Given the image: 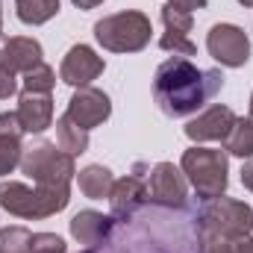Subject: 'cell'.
I'll return each mask as SVG.
<instances>
[{"instance_id": "cell-1", "label": "cell", "mask_w": 253, "mask_h": 253, "mask_svg": "<svg viewBox=\"0 0 253 253\" xmlns=\"http://www.w3.org/2000/svg\"><path fill=\"white\" fill-rule=\"evenodd\" d=\"M224 85L221 71H203L186 56H171L153 74V97L168 118H186L212 100Z\"/></svg>"}, {"instance_id": "cell-2", "label": "cell", "mask_w": 253, "mask_h": 253, "mask_svg": "<svg viewBox=\"0 0 253 253\" xmlns=\"http://www.w3.org/2000/svg\"><path fill=\"white\" fill-rule=\"evenodd\" d=\"M30 180H36V186L53 191H71V180L77 174L74 168V156H68L59 150L53 141H36L27 144L21 153V165H18Z\"/></svg>"}, {"instance_id": "cell-3", "label": "cell", "mask_w": 253, "mask_h": 253, "mask_svg": "<svg viewBox=\"0 0 253 253\" xmlns=\"http://www.w3.org/2000/svg\"><path fill=\"white\" fill-rule=\"evenodd\" d=\"M150 18L144 12H135V9H126V12H115V15H106L94 24V39L100 42L103 50H112V53H138L147 47L150 42Z\"/></svg>"}, {"instance_id": "cell-4", "label": "cell", "mask_w": 253, "mask_h": 253, "mask_svg": "<svg viewBox=\"0 0 253 253\" xmlns=\"http://www.w3.org/2000/svg\"><path fill=\"white\" fill-rule=\"evenodd\" d=\"M68 200H71V191H53L42 186L30 189L27 183H18V180L0 183V206L9 215L27 218V221H42V218L62 212Z\"/></svg>"}, {"instance_id": "cell-5", "label": "cell", "mask_w": 253, "mask_h": 253, "mask_svg": "<svg viewBox=\"0 0 253 253\" xmlns=\"http://www.w3.org/2000/svg\"><path fill=\"white\" fill-rule=\"evenodd\" d=\"M197 227H200V233H212V236H221L227 242H239V239L251 236L253 209L242 200L221 194V197L203 200V206L197 212Z\"/></svg>"}, {"instance_id": "cell-6", "label": "cell", "mask_w": 253, "mask_h": 253, "mask_svg": "<svg viewBox=\"0 0 253 253\" xmlns=\"http://www.w3.org/2000/svg\"><path fill=\"white\" fill-rule=\"evenodd\" d=\"M186 180L197 191L200 200L221 197L227 191V150H212V147H191L183 153L180 162Z\"/></svg>"}, {"instance_id": "cell-7", "label": "cell", "mask_w": 253, "mask_h": 253, "mask_svg": "<svg viewBox=\"0 0 253 253\" xmlns=\"http://www.w3.org/2000/svg\"><path fill=\"white\" fill-rule=\"evenodd\" d=\"M147 203L180 212L189 203V180L183 174V168H177L174 162H159L150 168L147 177Z\"/></svg>"}, {"instance_id": "cell-8", "label": "cell", "mask_w": 253, "mask_h": 253, "mask_svg": "<svg viewBox=\"0 0 253 253\" xmlns=\"http://www.w3.org/2000/svg\"><path fill=\"white\" fill-rule=\"evenodd\" d=\"M209 56L227 68H242L251 59V39L236 24H215L206 36Z\"/></svg>"}, {"instance_id": "cell-9", "label": "cell", "mask_w": 253, "mask_h": 253, "mask_svg": "<svg viewBox=\"0 0 253 253\" xmlns=\"http://www.w3.org/2000/svg\"><path fill=\"white\" fill-rule=\"evenodd\" d=\"M74 124H80L83 129H94L100 126L109 115H112V103L109 94L91 85H83L74 91V97L68 100V112H65Z\"/></svg>"}, {"instance_id": "cell-10", "label": "cell", "mask_w": 253, "mask_h": 253, "mask_svg": "<svg viewBox=\"0 0 253 253\" xmlns=\"http://www.w3.org/2000/svg\"><path fill=\"white\" fill-rule=\"evenodd\" d=\"M103 56H97L88 44H74L62 59V68H59V80L74 85V88H83L88 85L91 80H97L103 74Z\"/></svg>"}, {"instance_id": "cell-11", "label": "cell", "mask_w": 253, "mask_h": 253, "mask_svg": "<svg viewBox=\"0 0 253 253\" xmlns=\"http://www.w3.org/2000/svg\"><path fill=\"white\" fill-rule=\"evenodd\" d=\"M233 124H236V112L230 106L215 103L186 124V135L191 141H224L230 135Z\"/></svg>"}, {"instance_id": "cell-12", "label": "cell", "mask_w": 253, "mask_h": 253, "mask_svg": "<svg viewBox=\"0 0 253 253\" xmlns=\"http://www.w3.org/2000/svg\"><path fill=\"white\" fill-rule=\"evenodd\" d=\"M42 62V44L30 36H0V65L12 74H27Z\"/></svg>"}, {"instance_id": "cell-13", "label": "cell", "mask_w": 253, "mask_h": 253, "mask_svg": "<svg viewBox=\"0 0 253 253\" xmlns=\"http://www.w3.org/2000/svg\"><path fill=\"white\" fill-rule=\"evenodd\" d=\"M147 203V183L141 174H129L124 180H115V186L109 191V206H112V218L129 221L141 206Z\"/></svg>"}, {"instance_id": "cell-14", "label": "cell", "mask_w": 253, "mask_h": 253, "mask_svg": "<svg viewBox=\"0 0 253 253\" xmlns=\"http://www.w3.org/2000/svg\"><path fill=\"white\" fill-rule=\"evenodd\" d=\"M115 218L94 212V209H83L71 218V236L83 245V248H100L109 236H112Z\"/></svg>"}, {"instance_id": "cell-15", "label": "cell", "mask_w": 253, "mask_h": 253, "mask_svg": "<svg viewBox=\"0 0 253 253\" xmlns=\"http://www.w3.org/2000/svg\"><path fill=\"white\" fill-rule=\"evenodd\" d=\"M18 118L27 132H44L53 124V97L44 91H21L18 97Z\"/></svg>"}, {"instance_id": "cell-16", "label": "cell", "mask_w": 253, "mask_h": 253, "mask_svg": "<svg viewBox=\"0 0 253 253\" xmlns=\"http://www.w3.org/2000/svg\"><path fill=\"white\" fill-rule=\"evenodd\" d=\"M24 126L18 112H0V177L12 174L21 165V153H24Z\"/></svg>"}, {"instance_id": "cell-17", "label": "cell", "mask_w": 253, "mask_h": 253, "mask_svg": "<svg viewBox=\"0 0 253 253\" xmlns=\"http://www.w3.org/2000/svg\"><path fill=\"white\" fill-rule=\"evenodd\" d=\"M77 183H80V191L88 200H103V197H109V191L115 186V177L103 165H88L77 174Z\"/></svg>"}, {"instance_id": "cell-18", "label": "cell", "mask_w": 253, "mask_h": 253, "mask_svg": "<svg viewBox=\"0 0 253 253\" xmlns=\"http://www.w3.org/2000/svg\"><path fill=\"white\" fill-rule=\"evenodd\" d=\"M56 141H59V150H65L68 156H80L88 150V129H83L68 115H62L56 118Z\"/></svg>"}, {"instance_id": "cell-19", "label": "cell", "mask_w": 253, "mask_h": 253, "mask_svg": "<svg viewBox=\"0 0 253 253\" xmlns=\"http://www.w3.org/2000/svg\"><path fill=\"white\" fill-rule=\"evenodd\" d=\"M224 150L242 159L253 156V118H236V124L230 129V135L224 138Z\"/></svg>"}, {"instance_id": "cell-20", "label": "cell", "mask_w": 253, "mask_h": 253, "mask_svg": "<svg viewBox=\"0 0 253 253\" xmlns=\"http://www.w3.org/2000/svg\"><path fill=\"white\" fill-rule=\"evenodd\" d=\"M15 12L24 24H47L53 15H59V0H15Z\"/></svg>"}, {"instance_id": "cell-21", "label": "cell", "mask_w": 253, "mask_h": 253, "mask_svg": "<svg viewBox=\"0 0 253 253\" xmlns=\"http://www.w3.org/2000/svg\"><path fill=\"white\" fill-rule=\"evenodd\" d=\"M33 233L27 227H6L0 230V253H30Z\"/></svg>"}, {"instance_id": "cell-22", "label": "cell", "mask_w": 253, "mask_h": 253, "mask_svg": "<svg viewBox=\"0 0 253 253\" xmlns=\"http://www.w3.org/2000/svg\"><path fill=\"white\" fill-rule=\"evenodd\" d=\"M53 83H56V74H53L50 65H44V62H39L33 71L24 74V88L27 91H44V94H50Z\"/></svg>"}, {"instance_id": "cell-23", "label": "cell", "mask_w": 253, "mask_h": 253, "mask_svg": "<svg viewBox=\"0 0 253 253\" xmlns=\"http://www.w3.org/2000/svg\"><path fill=\"white\" fill-rule=\"evenodd\" d=\"M162 24H165L168 33H183V36H189L191 27H194V18H191V12H183V9L165 3V6H162Z\"/></svg>"}, {"instance_id": "cell-24", "label": "cell", "mask_w": 253, "mask_h": 253, "mask_svg": "<svg viewBox=\"0 0 253 253\" xmlns=\"http://www.w3.org/2000/svg\"><path fill=\"white\" fill-rule=\"evenodd\" d=\"M159 47L162 50H168V53H174V56H197V44L191 42L189 36H183V33H162V39H159Z\"/></svg>"}, {"instance_id": "cell-25", "label": "cell", "mask_w": 253, "mask_h": 253, "mask_svg": "<svg viewBox=\"0 0 253 253\" xmlns=\"http://www.w3.org/2000/svg\"><path fill=\"white\" fill-rule=\"evenodd\" d=\"M30 253H68V248L56 233H36L30 242Z\"/></svg>"}, {"instance_id": "cell-26", "label": "cell", "mask_w": 253, "mask_h": 253, "mask_svg": "<svg viewBox=\"0 0 253 253\" xmlns=\"http://www.w3.org/2000/svg\"><path fill=\"white\" fill-rule=\"evenodd\" d=\"M194 253H236V251H233V242H227L221 236H212V233H200Z\"/></svg>"}, {"instance_id": "cell-27", "label": "cell", "mask_w": 253, "mask_h": 253, "mask_svg": "<svg viewBox=\"0 0 253 253\" xmlns=\"http://www.w3.org/2000/svg\"><path fill=\"white\" fill-rule=\"evenodd\" d=\"M15 88H18V83H15V74H12V71H6V68L0 65V100L12 97V94H15Z\"/></svg>"}, {"instance_id": "cell-28", "label": "cell", "mask_w": 253, "mask_h": 253, "mask_svg": "<svg viewBox=\"0 0 253 253\" xmlns=\"http://www.w3.org/2000/svg\"><path fill=\"white\" fill-rule=\"evenodd\" d=\"M171 6L183 9V12H194V9H206V0H168Z\"/></svg>"}, {"instance_id": "cell-29", "label": "cell", "mask_w": 253, "mask_h": 253, "mask_svg": "<svg viewBox=\"0 0 253 253\" xmlns=\"http://www.w3.org/2000/svg\"><path fill=\"white\" fill-rule=\"evenodd\" d=\"M242 186L253 191V159L245 162V168H242Z\"/></svg>"}, {"instance_id": "cell-30", "label": "cell", "mask_w": 253, "mask_h": 253, "mask_svg": "<svg viewBox=\"0 0 253 253\" xmlns=\"http://www.w3.org/2000/svg\"><path fill=\"white\" fill-rule=\"evenodd\" d=\"M233 251L236 253H253V239H239V242H233Z\"/></svg>"}, {"instance_id": "cell-31", "label": "cell", "mask_w": 253, "mask_h": 253, "mask_svg": "<svg viewBox=\"0 0 253 253\" xmlns=\"http://www.w3.org/2000/svg\"><path fill=\"white\" fill-rule=\"evenodd\" d=\"M74 6H80V9H94V6H100L103 0H71Z\"/></svg>"}, {"instance_id": "cell-32", "label": "cell", "mask_w": 253, "mask_h": 253, "mask_svg": "<svg viewBox=\"0 0 253 253\" xmlns=\"http://www.w3.org/2000/svg\"><path fill=\"white\" fill-rule=\"evenodd\" d=\"M0 33H3V0H0Z\"/></svg>"}, {"instance_id": "cell-33", "label": "cell", "mask_w": 253, "mask_h": 253, "mask_svg": "<svg viewBox=\"0 0 253 253\" xmlns=\"http://www.w3.org/2000/svg\"><path fill=\"white\" fill-rule=\"evenodd\" d=\"M80 253H97V248H85V251H80Z\"/></svg>"}, {"instance_id": "cell-34", "label": "cell", "mask_w": 253, "mask_h": 253, "mask_svg": "<svg viewBox=\"0 0 253 253\" xmlns=\"http://www.w3.org/2000/svg\"><path fill=\"white\" fill-rule=\"evenodd\" d=\"M239 3H242V6H253V0H239Z\"/></svg>"}, {"instance_id": "cell-35", "label": "cell", "mask_w": 253, "mask_h": 253, "mask_svg": "<svg viewBox=\"0 0 253 253\" xmlns=\"http://www.w3.org/2000/svg\"><path fill=\"white\" fill-rule=\"evenodd\" d=\"M251 118H253V94H251Z\"/></svg>"}]
</instances>
